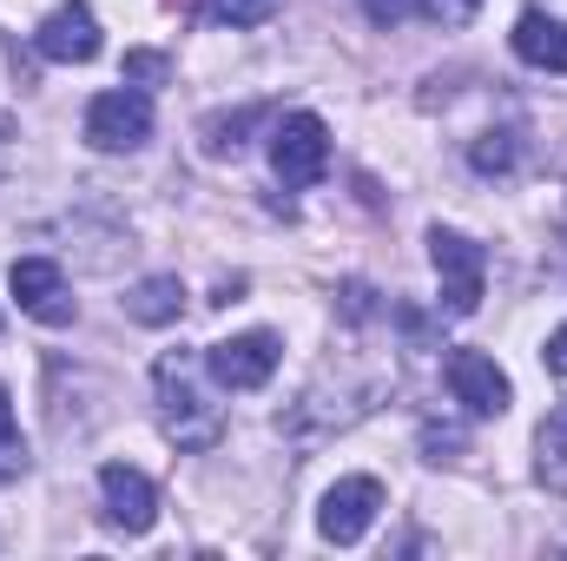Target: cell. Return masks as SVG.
Returning a JSON list of instances; mask_svg holds the SVG:
<instances>
[{"instance_id":"1","label":"cell","mask_w":567,"mask_h":561,"mask_svg":"<svg viewBox=\"0 0 567 561\" xmlns=\"http://www.w3.org/2000/svg\"><path fill=\"white\" fill-rule=\"evenodd\" d=\"M198 357L192 350H165L158 364H152V390H158V417H165V436L178 442V449H212L218 442V404L205 397V384H198Z\"/></svg>"},{"instance_id":"2","label":"cell","mask_w":567,"mask_h":561,"mask_svg":"<svg viewBox=\"0 0 567 561\" xmlns=\"http://www.w3.org/2000/svg\"><path fill=\"white\" fill-rule=\"evenodd\" d=\"M323 165H330V126L317 113H284L278 133H271V172L290 192H303L323 178Z\"/></svg>"},{"instance_id":"3","label":"cell","mask_w":567,"mask_h":561,"mask_svg":"<svg viewBox=\"0 0 567 561\" xmlns=\"http://www.w3.org/2000/svg\"><path fill=\"white\" fill-rule=\"evenodd\" d=\"M429 258H435V278H442V304H449V317H468V310L482 304V278H488L482 245L462 238V232H449V225H435V232H429Z\"/></svg>"},{"instance_id":"4","label":"cell","mask_w":567,"mask_h":561,"mask_svg":"<svg viewBox=\"0 0 567 561\" xmlns=\"http://www.w3.org/2000/svg\"><path fill=\"white\" fill-rule=\"evenodd\" d=\"M152 140V100L120 86V93H100L86 106V145L93 152H140Z\"/></svg>"},{"instance_id":"5","label":"cell","mask_w":567,"mask_h":561,"mask_svg":"<svg viewBox=\"0 0 567 561\" xmlns=\"http://www.w3.org/2000/svg\"><path fill=\"white\" fill-rule=\"evenodd\" d=\"M377 509H383V482H377V476H343V482L323 496V509H317V529H323V542L350 549V542H363V536H370Z\"/></svg>"},{"instance_id":"6","label":"cell","mask_w":567,"mask_h":561,"mask_svg":"<svg viewBox=\"0 0 567 561\" xmlns=\"http://www.w3.org/2000/svg\"><path fill=\"white\" fill-rule=\"evenodd\" d=\"M278 337L271 330H245V337H225V344H212L205 350V370L225 384V390H265L271 384V370H278Z\"/></svg>"},{"instance_id":"7","label":"cell","mask_w":567,"mask_h":561,"mask_svg":"<svg viewBox=\"0 0 567 561\" xmlns=\"http://www.w3.org/2000/svg\"><path fill=\"white\" fill-rule=\"evenodd\" d=\"M100 502H106V522L126 529V536H145L158 522V489H152V476H140L133 462H106L100 469Z\"/></svg>"},{"instance_id":"8","label":"cell","mask_w":567,"mask_h":561,"mask_svg":"<svg viewBox=\"0 0 567 561\" xmlns=\"http://www.w3.org/2000/svg\"><path fill=\"white\" fill-rule=\"evenodd\" d=\"M449 390H455V404H462L468 417H502V410L515 404L502 364L482 357V350H455V357H449Z\"/></svg>"},{"instance_id":"9","label":"cell","mask_w":567,"mask_h":561,"mask_svg":"<svg viewBox=\"0 0 567 561\" xmlns=\"http://www.w3.org/2000/svg\"><path fill=\"white\" fill-rule=\"evenodd\" d=\"M13 304L27 310V317H40V324H73V297H66V278H60V265L53 258H20L13 272Z\"/></svg>"},{"instance_id":"10","label":"cell","mask_w":567,"mask_h":561,"mask_svg":"<svg viewBox=\"0 0 567 561\" xmlns=\"http://www.w3.org/2000/svg\"><path fill=\"white\" fill-rule=\"evenodd\" d=\"M40 53L47 60H60V67H86V60H100V20L73 0V7H53L47 20H40Z\"/></svg>"},{"instance_id":"11","label":"cell","mask_w":567,"mask_h":561,"mask_svg":"<svg viewBox=\"0 0 567 561\" xmlns=\"http://www.w3.org/2000/svg\"><path fill=\"white\" fill-rule=\"evenodd\" d=\"M515 53L542 73H567V20H548V13H522L515 20Z\"/></svg>"},{"instance_id":"12","label":"cell","mask_w":567,"mask_h":561,"mask_svg":"<svg viewBox=\"0 0 567 561\" xmlns=\"http://www.w3.org/2000/svg\"><path fill=\"white\" fill-rule=\"evenodd\" d=\"M126 317H140V324H178L185 317V284L172 278V272L133 284L126 290Z\"/></svg>"},{"instance_id":"13","label":"cell","mask_w":567,"mask_h":561,"mask_svg":"<svg viewBox=\"0 0 567 561\" xmlns=\"http://www.w3.org/2000/svg\"><path fill=\"white\" fill-rule=\"evenodd\" d=\"M20 476H27V436H20V422H13V397H7V384H0V489L20 482Z\"/></svg>"},{"instance_id":"14","label":"cell","mask_w":567,"mask_h":561,"mask_svg":"<svg viewBox=\"0 0 567 561\" xmlns=\"http://www.w3.org/2000/svg\"><path fill=\"white\" fill-rule=\"evenodd\" d=\"M251 120H258V106H245V113H212L198 133H205V152L212 159H225V152H238L245 145V133H251Z\"/></svg>"},{"instance_id":"15","label":"cell","mask_w":567,"mask_h":561,"mask_svg":"<svg viewBox=\"0 0 567 561\" xmlns=\"http://www.w3.org/2000/svg\"><path fill=\"white\" fill-rule=\"evenodd\" d=\"M542 482L567 489V422H542Z\"/></svg>"},{"instance_id":"16","label":"cell","mask_w":567,"mask_h":561,"mask_svg":"<svg viewBox=\"0 0 567 561\" xmlns=\"http://www.w3.org/2000/svg\"><path fill=\"white\" fill-rule=\"evenodd\" d=\"M205 13L225 20V27H265L278 13V0H205Z\"/></svg>"},{"instance_id":"17","label":"cell","mask_w":567,"mask_h":561,"mask_svg":"<svg viewBox=\"0 0 567 561\" xmlns=\"http://www.w3.org/2000/svg\"><path fill=\"white\" fill-rule=\"evenodd\" d=\"M468 165L475 172H508L515 165V133H482V140L468 145Z\"/></svg>"},{"instance_id":"18","label":"cell","mask_w":567,"mask_h":561,"mask_svg":"<svg viewBox=\"0 0 567 561\" xmlns=\"http://www.w3.org/2000/svg\"><path fill=\"white\" fill-rule=\"evenodd\" d=\"M423 13L435 27H468V20L482 13V0H423Z\"/></svg>"},{"instance_id":"19","label":"cell","mask_w":567,"mask_h":561,"mask_svg":"<svg viewBox=\"0 0 567 561\" xmlns=\"http://www.w3.org/2000/svg\"><path fill=\"white\" fill-rule=\"evenodd\" d=\"M423 449H429V462H449L462 449V429L455 422H423Z\"/></svg>"},{"instance_id":"20","label":"cell","mask_w":567,"mask_h":561,"mask_svg":"<svg viewBox=\"0 0 567 561\" xmlns=\"http://www.w3.org/2000/svg\"><path fill=\"white\" fill-rule=\"evenodd\" d=\"M126 80H140V86H158L165 80V53H126Z\"/></svg>"},{"instance_id":"21","label":"cell","mask_w":567,"mask_h":561,"mask_svg":"<svg viewBox=\"0 0 567 561\" xmlns=\"http://www.w3.org/2000/svg\"><path fill=\"white\" fill-rule=\"evenodd\" d=\"M363 13H370V27H396L410 13V0H363Z\"/></svg>"},{"instance_id":"22","label":"cell","mask_w":567,"mask_h":561,"mask_svg":"<svg viewBox=\"0 0 567 561\" xmlns=\"http://www.w3.org/2000/svg\"><path fill=\"white\" fill-rule=\"evenodd\" d=\"M542 357H548V370H555V377H567V324L548 337V350H542Z\"/></svg>"}]
</instances>
